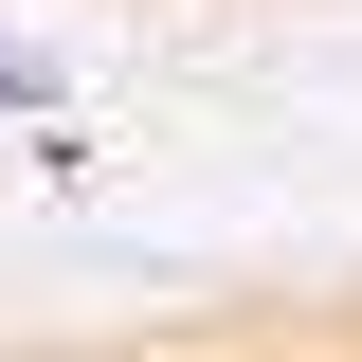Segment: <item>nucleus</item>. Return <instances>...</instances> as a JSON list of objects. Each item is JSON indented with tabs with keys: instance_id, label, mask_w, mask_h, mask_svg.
Masks as SVG:
<instances>
[{
	"instance_id": "obj_1",
	"label": "nucleus",
	"mask_w": 362,
	"mask_h": 362,
	"mask_svg": "<svg viewBox=\"0 0 362 362\" xmlns=\"http://www.w3.org/2000/svg\"><path fill=\"white\" fill-rule=\"evenodd\" d=\"M73 90H54V54H0V127H54Z\"/></svg>"
}]
</instances>
